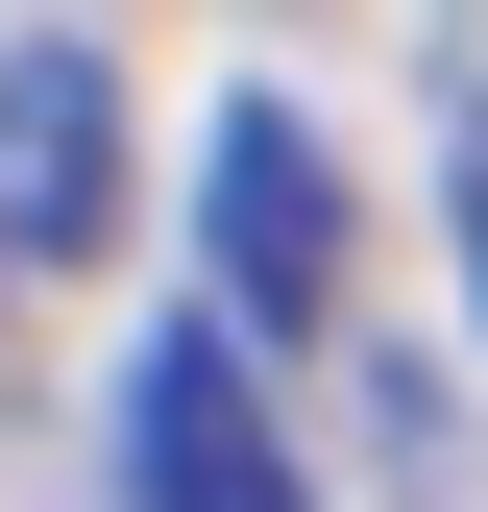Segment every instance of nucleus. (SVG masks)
Listing matches in <instances>:
<instances>
[{
    "mask_svg": "<svg viewBox=\"0 0 488 512\" xmlns=\"http://www.w3.org/2000/svg\"><path fill=\"white\" fill-rule=\"evenodd\" d=\"M74 244H122V74L25 25L0 49V269H74Z\"/></svg>",
    "mask_w": 488,
    "mask_h": 512,
    "instance_id": "obj_3",
    "label": "nucleus"
},
{
    "mask_svg": "<svg viewBox=\"0 0 488 512\" xmlns=\"http://www.w3.org/2000/svg\"><path fill=\"white\" fill-rule=\"evenodd\" d=\"M122 512H318V464L269 439V366L220 317H147L122 342Z\"/></svg>",
    "mask_w": 488,
    "mask_h": 512,
    "instance_id": "obj_1",
    "label": "nucleus"
},
{
    "mask_svg": "<svg viewBox=\"0 0 488 512\" xmlns=\"http://www.w3.org/2000/svg\"><path fill=\"white\" fill-rule=\"evenodd\" d=\"M196 220H220V342H269V317L342 293V171H318L293 98H220L196 122Z\"/></svg>",
    "mask_w": 488,
    "mask_h": 512,
    "instance_id": "obj_2",
    "label": "nucleus"
},
{
    "mask_svg": "<svg viewBox=\"0 0 488 512\" xmlns=\"http://www.w3.org/2000/svg\"><path fill=\"white\" fill-rule=\"evenodd\" d=\"M440 220H464V293H488V74H464V122H440Z\"/></svg>",
    "mask_w": 488,
    "mask_h": 512,
    "instance_id": "obj_4",
    "label": "nucleus"
}]
</instances>
